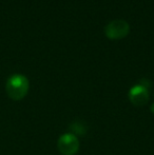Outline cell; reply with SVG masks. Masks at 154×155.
Returning <instances> with one entry per match:
<instances>
[{"label":"cell","instance_id":"5b68a950","mask_svg":"<svg viewBox=\"0 0 154 155\" xmlns=\"http://www.w3.org/2000/svg\"><path fill=\"white\" fill-rule=\"evenodd\" d=\"M150 110H151V112H152L153 114H154V102H153L152 104H151V107H150Z\"/></svg>","mask_w":154,"mask_h":155},{"label":"cell","instance_id":"6da1fadb","mask_svg":"<svg viewBox=\"0 0 154 155\" xmlns=\"http://www.w3.org/2000/svg\"><path fill=\"white\" fill-rule=\"evenodd\" d=\"M30 89L29 79L25 75L14 74L12 75L5 84L6 94L13 100H21L27 96Z\"/></svg>","mask_w":154,"mask_h":155},{"label":"cell","instance_id":"277c9868","mask_svg":"<svg viewBox=\"0 0 154 155\" xmlns=\"http://www.w3.org/2000/svg\"><path fill=\"white\" fill-rule=\"evenodd\" d=\"M129 100L136 107H143L149 101V89L142 84H135L129 91Z\"/></svg>","mask_w":154,"mask_h":155},{"label":"cell","instance_id":"3957f363","mask_svg":"<svg viewBox=\"0 0 154 155\" xmlns=\"http://www.w3.org/2000/svg\"><path fill=\"white\" fill-rule=\"evenodd\" d=\"M58 151L62 155H75L79 150V139L73 133H66L57 141Z\"/></svg>","mask_w":154,"mask_h":155},{"label":"cell","instance_id":"7a4b0ae2","mask_svg":"<svg viewBox=\"0 0 154 155\" xmlns=\"http://www.w3.org/2000/svg\"><path fill=\"white\" fill-rule=\"evenodd\" d=\"M130 25L127 21L123 19L110 21L105 28V34L111 40H119L123 39L129 34Z\"/></svg>","mask_w":154,"mask_h":155}]
</instances>
